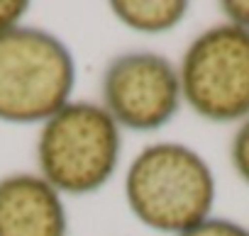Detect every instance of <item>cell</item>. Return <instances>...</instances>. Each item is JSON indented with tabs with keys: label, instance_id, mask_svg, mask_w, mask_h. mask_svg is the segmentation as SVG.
I'll use <instances>...</instances> for the list:
<instances>
[{
	"label": "cell",
	"instance_id": "cell-4",
	"mask_svg": "<svg viewBox=\"0 0 249 236\" xmlns=\"http://www.w3.org/2000/svg\"><path fill=\"white\" fill-rule=\"evenodd\" d=\"M178 66L183 105L215 125L249 117V32L220 22L191 39Z\"/></svg>",
	"mask_w": 249,
	"mask_h": 236
},
{
	"label": "cell",
	"instance_id": "cell-2",
	"mask_svg": "<svg viewBox=\"0 0 249 236\" xmlns=\"http://www.w3.org/2000/svg\"><path fill=\"white\" fill-rule=\"evenodd\" d=\"M122 161V129L100 102L71 100L37 134V173L59 192L86 197L100 192Z\"/></svg>",
	"mask_w": 249,
	"mask_h": 236
},
{
	"label": "cell",
	"instance_id": "cell-10",
	"mask_svg": "<svg viewBox=\"0 0 249 236\" xmlns=\"http://www.w3.org/2000/svg\"><path fill=\"white\" fill-rule=\"evenodd\" d=\"M27 10L30 3H25V0H0V34L22 25Z\"/></svg>",
	"mask_w": 249,
	"mask_h": 236
},
{
	"label": "cell",
	"instance_id": "cell-3",
	"mask_svg": "<svg viewBox=\"0 0 249 236\" xmlns=\"http://www.w3.org/2000/svg\"><path fill=\"white\" fill-rule=\"evenodd\" d=\"M76 59L49 30L18 25L0 34V122L42 125L73 100Z\"/></svg>",
	"mask_w": 249,
	"mask_h": 236
},
{
	"label": "cell",
	"instance_id": "cell-11",
	"mask_svg": "<svg viewBox=\"0 0 249 236\" xmlns=\"http://www.w3.org/2000/svg\"><path fill=\"white\" fill-rule=\"evenodd\" d=\"M220 10L225 15V22H232L249 32V0H225L220 3Z\"/></svg>",
	"mask_w": 249,
	"mask_h": 236
},
{
	"label": "cell",
	"instance_id": "cell-5",
	"mask_svg": "<svg viewBox=\"0 0 249 236\" xmlns=\"http://www.w3.org/2000/svg\"><path fill=\"white\" fill-rule=\"evenodd\" d=\"M100 105L122 132L164 129L183 105L178 66L152 49L122 51L103 68Z\"/></svg>",
	"mask_w": 249,
	"mask_h": 236
},
{
	"label": "cell",
	"instance_id": "cell-6",
	"mask_svg": "<svg viewBox=\"0 0 249 236\" xmlns=\"http://www.w3.org/2000/svg\"><path fill=\"white\" fill-rule=\"evenodd\" d=\"M0 236H69V214L59 195L39 173L0 178Z\"/></svg>",
	"mask_w": 249,
	"mask_h": 236
},
{
	"label": "cell",
	"instance_id": "cell-7",
	"mask_svg": "<svg viewBox=\"0 0 249 236\" xmlns=\"http://www.w3.org/2000/svg\"><path fill=\"white\" fill-rule=\"evenodd\" d=\"M115 20L137 34H169L188 15L183 0H115L110 3Z\"/></svg>",
	"mask_w": 249,
	"mask_h": 236
},
{
	"label": "cell",
	"instance_id": "cell-9",
	"mask_svg": "<svg viewBox=\"0 0 249 236\" xmlns=\"http://www.w3.org/2000/svg\"><path fill=\"white\" fill-rule=\"evenodd\" d=\"M178 236H249V229L232 221V219L210 217V219L200 221L198 226H193V229H188Z\"/></svg>",
	"mask_w": 249,
	"mask_h": 236
},
{
	"label": "cell",
	"instance_id": "cell-1",
	"mask_svg": "<svg viewBox=\"0 0 249 236\" xmlns=\"http://www.w3.org/2000/svg\"><path fill=\"white\" fill-rule=\"evenodd\" d=\"M132 217L159 234L178 236L213 217L217 180L210 163L188 144H147L122 180Z\"/></svg>",
	"mask_w": 249,
	"mask_h": 236
},
{
	"label": "cell",
	"instance_id": "cell-8",
	"mask_svg": "<svg viewBox=\"0 0 249 236\" xmlns=\"http://www.w3.org/2000/svg\"><path fill=\"white\" fill-rule=\"evenodd\" d=\"M230 163L242 183L249 185V117L237 125L230 142Z\"/></svg>",
	"mask_w": 249,
	"mask_h": 236
}]
</instances>
